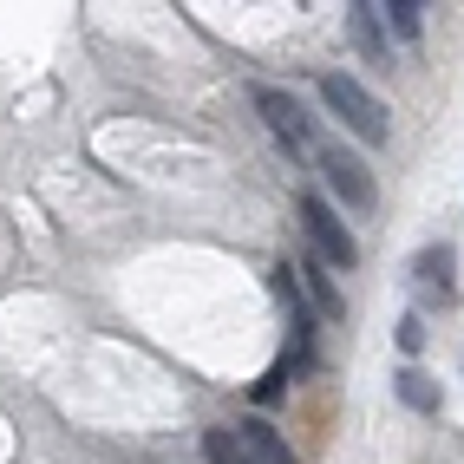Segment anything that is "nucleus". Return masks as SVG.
<instances>
[{
	"instance_id": "5",
	"label": "nucleus",
	"mask_w": 464,
	"mask_h": 464,
	"mask_svg": "<svg viewBox=\"0 0 464 464\" xmlns=\"http://www.w3.org/2000/svg\"><path fill=\"white\" fill-rule=\"evenodd\" d=\"M295 275H301V295H307V307H314V314H327V321L347 314V301H340V288H334V275H327V262H321V256L295 262Z\"/></svg>"
},
{
	"instance_id": "4",
	"label": "nucleus",
	"mask_w": 464,
	"mask_h": 464,
	"mask_svg": "<svg viewBox=\"0 0 464 464\" xmlns=\"http://www.w3.org/2000/svg\"><path fill=\"white\" fill-rule=\"evenodd\" d=\"M256 111L268 118V131L282 138V150H307V144H314V125H307V111L288 99V92H275V85H256Z\"/></svg>"
},
{
	"instance_id": "9",
	"label": "nucleus",
	"mask_w": 464,
	"mask_h": 464,
	"mask_svg": "<svg viewBox=\"0 0 464 464\" xmlns=\"http://www.w3.org/2000/svg\"><path fill=\"white\" fill-rule=\"evenodd\" d=\"M392 386H399V399H406L412 412H439V380L419 373V366H406V373H399Z\"/></svg>"
},
{
	"instance_id": "11",
	"label": "nucleus",
	"mask_w": 464,
	"mask_h": 464,
	"mask_svg": "<svg viewBox=\"0 0 464 464\" xmlns=\"http://www.w3.org/2000/svg\"><path fill=\"white\" fill-rule=\"evenodd\" d=\"M386 26H392L399 40H419V34H425V7H419V0H392V7H386Z\"/></svg>"
},
{
	"instance_id": "10",
	"label": "nucleus",
	"mask_w": 464,
	"mask_h": 464,
	"mask_svg": "<svg viewBox=\"0 0 464 464\" xmlns=\"http://www.w3.org/2000/svg\"><path fill=\"white\" fill-rule=\"evenodd\" d=\"M203 458H209V464H249V451H242V439H236V425H209V431H203Z\"/></svg>"
},
{
	"instance_id": "7",
	"label": "nucleus",
	"mask_w": 464,
	"mask_h": 464,
	"mask_svg": "<svg viewBox=\"0 0 464 464\" xmlns=\"http://www.w3.org/2000/svg\"><path fill=\"white\" fill-rule=\"evenodd\" d=\"M236 439H242V451H249V464H295L288 439H282V431H275L268 419H242V425H236Z\"/></svg>"
},
{
	"instance_id": "8",
	"label": "nucleus",
	"mask_w": 464,
	"mask_h": 464,
	"mask_svg": "<svg viewBox=\"0 0 464 464\" xmlns=\"http://www.w3.org/2000/svg\"><path fill=\"white\" fill-rule=\"evenodd\" d=\"M451 242H431V249H419V262H412V275L425 288H439V301H451Z\"/></svg>"
},
{
	"instance_id": "1",
	"label": "nucleus",
	"mask_w": 464,
	"mask_h": 464,
	"mask_svg": "<svg viewBox=\"0 0 464 464\" xmlns=\"http://www.w3.org/2000/svg\"><path fill=\"white\" fill-rule=\"evenodd\" d=\"M321 99H327V111L340 118V125H347L360 144H386V131H392V118H386V105L373 99V92H366L353 72H327L321 79Z\"/></svg>"
},
{
	"instance_id": "12",
	"label": "nucleus",
	"mask_w": 464,
	"mask_h": 464,
	"mask_svg": "<svg viewBox=\"0 0 464 464\" xmlns=\"http://www.w3.org/2000/svg\"><path fill=\"white\" fill-rule=\"evenodd\" d=\"M282 392H288V360H275L268 373L249 386V399H256V406H268V399H282Z\"/></svg>"
},
{
	"instance_id": "13",
	"label": "nucleus",
	"mask_w": 464,
	"mask_h": 464,
	"mask_svg": "<svg viewBox=\"0 0 464 464\" xmlns=\"http://www.w3.org/2000/svg\"><path fill=\"white\" fill-rule=\"evenodd\" d=\"M399 347H406V353H419V347H425V321H419V314L399 321Z\"/></svg>"
},
{
	"instance_id": "3",
	"label": "nucleus",
	"mask_w": 464,
	"mask_h": 464,
	"mask_svg": "<svg viewBox=\"0 0 464 464\" xmlns=\"http://www.w3.org/2000/svg\"><path fill=\"white\" fill-rule=\"evenodd\" d=\"M301 223H307V236H314V249H321L327 268H353V262H360V242H353V229L334 216L327 197L307 190V197H301Z\"/></svg>"
},
{
	"instance_id": "2",
	"label": "nucleus",
	"mask_w": 464,
	"mask_h": 464,
	"mask_svg": "<svg viewBox=\"0 0 464 464\" xmlns=\"http://www.w3.org/2000/svg\"><path fill=\"white\" fill-rule=\"evenodd\" d=\"M314 164H321L327 190L347 203V209H373V203H380V190H373V177H366V164L353 158V150H340L334 138H314Z\"/></svg>"
},
{
	"instance_id": "6",
	"label": "nucleus",
	"mask_w": 464,
	"mask_h": 464,
	"mask_svg": "<svg viewBox=\"0 0 464 464\" xmlns=\"http://www.w3.org/2000/svg\"><path fill=\"white\" fill-rule=\"evenodd\" d=\"M347 26H353V46H360V59L366 66H386L392 59V40H386V26H380V7H347Z\"/></svg>"
}]
</instances>
